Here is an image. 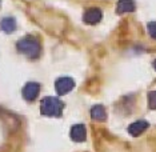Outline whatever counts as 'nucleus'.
Here are the masks:
<instances>
[{
  "label": "nucleus",
  "instance_id": "9d476101",
  "mask_svg": "<svg viewBox=\"0 0 156 152\" xmlns=\"http://www.w3.org/2000/svg\"><path fill=\"white\" fill-rule=\"evenodd\" d=\"M91 116L92 119L95 120H104L107 118V114H105V108L103 105H94L91 109Z\"/></svg>",
  "mask_w": 156,
  "mask_h": 152
},
{
  "label": "nucleus",
  "instance_id": "f03ea898",
  "mask_svg": "<svg viewBox=\"0 0 156 152\" xmlns=\"http://www.w3.org/2000/svg\"><path fill=\"white\" fill-rule=\"evenodd\" d=\"M63 108H64L63 103L58 97H54V96L44 97L40 103V112L44 116H49V118H60Z\"/></svg>",
  "mask_w": 156,
  "mask_h": 152
},
{
  "label": "nucleus",
  "instance_id": "7ed1b4c3",
  "mask_svg": "<svg viewBox=\"0 0 156 152\" xmlns=\"http://www.w3.org/2000/svg\"><path fill=\"white\" fill-rule=\"evenodd\" d=\"M55 88L59 95H67L75 88V82L71 77H59L55 83Z\"/></svg>",
  "mask_w": 156,
  "mask_h": 152
},
{
  "label": "nucleus",
  "instance_id": "f257e3e1",
  "mask_svg": "<svg viewBox=\"0 0 156 152\" xmlns=\"http://www.w3.org/2000/svg\"><path fill=\"white\" fill-rule=\"evenodd\" d=\"M16 48L20 54H23L24 56H27L28 59H37L41 54V44L36 37L34 36H26L23 39H20L16 43Z\"/></svg>",
  "mask_w": 156,
  "mask_h": 152
},
{
  "label": "nucleus",
  "instance_id": "f8f14e48",
  "mask_svg": "<svg viewBox=\"0 0 156 152\" xmlns=\"http://www.w3.org/2000/svg\"><path fill=\"white\" fill-rule=\"evenodd\" d=\"M148 32H150L151 37L156 39V22H151L148 24Z\"/></svg>",
  "mask_w": 156,
  "mask_h": 152
},
{
  "label": "nucleus",
  "instance_id": "20e7f679",
  "mask_svg": "<svg viewBox=\"0 0 156 152\" xmlns=\"http://www.w3.org/2000/svg\"><path fill=\"white\" fill-rule=\"evenodd\" d=\"M39 92H40V84L35 82H30L23 88V97L27 101H34L39 96Z\"/></svg>",
  "mask_w": 156,
  "mask_h": 152
},
{
  "label": "nucleus",
  "instance_id": "1a4fd4ad",
  "mask_svg": "<svg viewBox=\"0 0 156 152\" xmlns=\"http://www.w3.org/2000/svg\"><path fill=\"white\" fill-rule=\"evenodd\" d=\"M136 9L133 0H119L118 3V13H127L133 12Z\"/></svg>",
  "mask_w": 156,
  "mask_h": 152
},
{
  "label": "nucleus",
  "instance_id": "6e6552de",
  "mask_svg": "<svg viewBox=\"0 0 156 152\" xmlns=\"http://www.w3.org/2000/svg\"><path fill=\"white\" fill-rule=\"evenodd\" d=\"M0 30L5 34H12L16 30V20L11 16L2 19V22H0Z\"/></svg>",
  "mask_w": 156,
  "mask_h": 152
},
{
  "label": "nucleus",
  "instance_id": "9b49d317",
  "mask_svg": "<svg viewBox=\"0 0 156 152\" xmlns=\"http://www.w3.org/2000/svg\"><path fill=\"white\" fill-rule=\"evenodd\" d=\"M148 105L151 109H156V91H151L148 95Z\"/></svg>",
  "mask_w": 156,
  "mask_h": 152
},
{
  "label": "nucleus",
  "instance_id": "39448f33",
  "mask_svg": "<svg viewBox=\"0 0 156 152\" xmlns=\"http://www.w3.org/2000/svg\"><path fill=\"white\" fill-rule=\"evenodd\" d=\"M101 16H103L101 11L99 8H90V9H87V11L84 12L83 20H84V23L94 26V24H98L99 22H100Z\"/></svg>",
  "mask_w": 156,
  "mask_h": 152
},
{
  "label": "nucleus",
  "instance_id": "ddd939ff",
  "mask_svg": "<svg viewBox=\"0 0 156 152\" xmlns=\"http://www.w3.org/2000/svg\"><path fill=\"white\" fill-rule=\"evenodd\" d=\"M154 67H155V69H156V60H155V63H154Z\"/></svg>",
  "mask_w": 156,
  "mask_h": 152
},
{
  "label": "nucleus",
  "instance_id": "423d86ee",
  "mask_svg": "<svg viewBox=\"0 0 156 152\" xmlns=\"http://www.w3.org/2000/svg\"><path fill=\"white\" fill-rule=\"evenodd\" d=\"M86 137H87V129L83 124H76L71 128V139L73 141L80 143V141L86 140Z\"/></svg>",
  "mask_w": 156,
  "mask_h": 152
},
{
  "label": "nucleus",
  "instance_id": "0eeeda50",
  "mask_svg": "<svg viewBox=\"0 0 156 152\" xmlns=\"http://www.w3.org/2000/svg\"><path fill=\"white\" fill-rule=\"evenodd\" d=\"M148 127H150L148 122H145V120H137V122L132 123V124L128 127V132L132 136H139L148 128Z\"/></svg>",
  "mask_w": 156,
  "mask_h": 152
}]
</instances>
